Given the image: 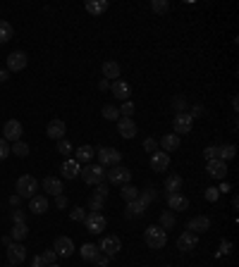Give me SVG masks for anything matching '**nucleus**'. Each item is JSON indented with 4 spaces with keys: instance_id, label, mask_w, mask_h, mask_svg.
I'll list each match as a JSON object with an SVG mask.
<instances>
[{
    "instance_id": "nucleus-35",
    "label": "nucleus",
    "mask_w": 239,
    "mask_h": 267,
    "mask_svg": "<svg viewBox=\"0 0 239 267\" xmlns=\"http://www.w3.org/2000/svg\"><path fill=\"white\" fill-rule=\"evenodd\" d=\"M10 153H15L17 158H27V155H29V146L24 141H15L10 146Z\"/></svg>"
},
{
    "instance_id": "nucleus-23",
    "label": "nucleus",
    "mask_w": 239,
    "mask_h": 267,
    "mask_svg": "<svg viewBox=\"0 0 239 267\" xmlns=\"http://www.w3.org/2000/svg\"><path fill=\"white\" fill-rule=\"evenodd\" d=\"M84 7H86L89 15H103V12L110 7V2H108V0H86Z\"/></svg>"
},
{
    "instance_id": "nucleus-7",
    "label": "nucleus",
    "mask_w": 239,
    "mask_h": 267,
    "mask_svg": "<svg viewBox=\"0 0 239 267\" xmlns=\"http://www.w3.org/2000/svg\"><path fill=\"white\" fill-rule=\"evenodd\" d=\"M96 155H98V165H103V167H108V165L115 167L122 160V153L115 148H101V150H96Z\"/></svg>"
},
{
    "instance_id": "nucleus-2",
    "label": "nucleus",
    "mask_w": 239,
    "mask_h": 267,
    "mask_svg": "<svg viewBox=\"0 0 239 267\" xmlns=\"http://www.w3.org/2000/svg\"><path fill=\"white\" fill-rule=\"evenodd\" d=\"M38 191V181L31 174H22L17 179V196L19 198H34Z\"/></svg>"
},
{
    "instance_id": "nucleus-15",
    "label": "nucleus",
    "mask_w": 239,
    "mask_h": 267,
    "mask_svg": "<svg viewBox=\"0 0 239 267\" xmlns=\"http://www.w3.org/2000/svg\"><path fill=\"white\" fill-rule=\"evenodd\" d=\"M211 229V219L206 217V215H199V217H194V219H189V224H186V232H191V234H203V232H208Z\"/></svg>"
},
{
    "instance_id": "nucleus-17",
    "label": "nucleus",
    "mask_w": 239,
    "mask_h": 267,
    "mask_svg": "<svg viewBox=\"0 0 239 267\" xmlns=\"http://www.w3.org/2000/svg\"><path fill=\"white\" fill-rule=\"evenodd\" d=\"M167 165H170V153L156 150V153L151 155V170H153V172H165Z\"/></svg>"
},
{
    "instance_id": "nucleus-41",
    "label": "nucleus",
    "mask_w": 239,
    "mask_h": 267,
    "mask_svg": "<svg viewBox=\"0 0 239 267\" xmlns=\"http://www.w3.org/2000/svg\"><path fill=\"white\" fill-rule=\"evenodd\" d=\"M203 196H206V200H208V203H215V200H218V198H220V191H218V189H215V186H208V189H206V194H203Z\"/></svg>"
},
{
    "instance_id": "nucleus-50",
    "label": "nucleus",
    "mask_w": 239,
    "mask_h": 267,
    "mask_svg": "<svg viewBox=\"0 0 239 267\" xmlns=\"http://www.w3.org/2000/svg\"><path fill=\"white\" fill-rule=\"evenodd\" d=\"M108 263H110V258H108V255H103V253H98V258L93 260V265H96V267H108Z\"/></svg>"
},
{
    "instance_id": "nucleus-33",
    "label": "nucleus",
    "mask_w": 239,
    "mask_h": 267,
    "mask_svg": "<svg viewBox=\"0 0 239 267\" xmlns=\"http://www.w3.org/2000/svg\"><path fill=\"white\" fill-rule=\"evenodd\" d=\"M120 196L125 198L127 203H132V200H136V198H139V189H136V186H132V184H125V186H122V191H120Z\"/></svg>"
},
{
    "instance_id": "nucleus-44",
    "label": "nucleus",
    "mask_w": 239,
    "mask_h": 267,
    "mask_svg": "<svg viewBox=\"0 0 239 267\" xmlns=\"http://www.w3.org/2000/svg\"><path fill=\"white\" fill-rule=\"evenodd\" d=\"M70 217H72L74 222H84V219H86V210H84V208H72Z\"/></svg>"
},
{
    "instance_id": "nucleus-62",
    "label": "nucleus",
    "mask_w": 239,
    "mask_h": 267,
    "mask_svg": "<svg viewBox=\"0 0 239 267\" xmlns=\"http://www.w3.org/2000/svg\"><path fill=\"white\" fill-rule=\"evenodd\" d=\"M46 267H60V265H46Z\"/></svg>"
},
{
    "instance_id": "nucleus-29",
    "label": "nucleus",
    "mask_w": 239,
    "mask_h": 267,
    "mask_svg": "<svg viewBox=\"0 0 239 267\" xmlns=\"http://www.w3.org/2000/svg\"><path fill=\"white\" fill-rule=\"evenodd\" d=\"M79 253H81V258H84L86 263H93V260L98 258L101 250H98V246H93V243H84V246L79 248Z\"/></svg>"
},
{
    "instance_id": "nucleus-16",
    "label": "nucleus",
    "mask_w": 239,
    "mask_h": 267,
    "mask_svg": "<svg viewBox=\"0 0 239 267\" xmlns=\"http://www.w3.org/2000/svg\"><path fill=\"white\" fill-rule=\"evenodd\" d=\"M206 172H208L213 179H220V181H225V174H227V162H222V160H208V162H206Z\"/></svg>"
},
{
    "instance_id": "nucleus-19",
    "label": "nucleus",
    "mask_w": 239,
    "mask_h": 267,
    "mask_svg": "<svg viewBox=\"0 0 239 267\" xmlns=\"http://www.w3.org/2000/svg\"><path fill=\"white\" fill-rule=\"evenodd\" d=\"M112 96L125 103V100H129V96H132V86H129L127 81L117 79V81H112Z\"/></svg>"
},
{
    "instance_id": "nucleus-36",
    "label": "nucleus",
    "mask_w": 239,
    "mask_h": 267,
    "mask_svg": "<svg viewBox=\"0 0 239 267\" xmlns=\"http://www.w3.org/2000/svg\"><path fill=\"white\" fill-rule=\"evenodd\" d=\"M151 10L156 15H165V12H170V2L167 0H151Z\"/></svg>"
},
{
    "instance_id": "nucleus-28",
    "label": "nucleus",
    "mask_w": 239,
    "mask_h": 267,
    "mask_svg": "<svg viewBox=\"0 0 239 267\" xmlns=\"http://www.w3.org/2000/svg\"><path fill=\"white\" fill-rule=\"evenodd\" d=\"M148 205H144L139 198L136 200H132V203H127V217H141V215L146 213Z\"/></svg>"
},
{
    "instance_id": "nucleus-40",
    "label": "nucleus",
    "mask_w": 239,
    "mask_h": 267,
    "mask_svg": "<svg viewBox=\"0 0 239 267\" xmlns=\"http://www.w3.org/2000/svg\"><path fill=\"white\" fill-rule=\"evenodd\" d=\"M57 153H62V155H72V153H74L72 143L65 141V139H62V141H57Z\"/></svg>"
},
{
    "instance_id": "nucleus-10",
    "label": "nucleus",
    "mask_w": 239,
    "mask_h": 267,
    "mask_svg": "<svg viewBox=\"0 0 239 267\" xmlns=\"http://www.w3.org/2000/svg\"><path fill=\"white\" fill-rule=\"evenodd\" d=\"M108 179H110V184H115V186H125V184H129V179H132V172H129L127 167H122V165H115V167H110V172H108Z\"/></svg>"
},
{
    "instance_id": "nucleus-21",
    "label": "nucleus",
    "mask_w": 239,
    "mask_h": 267,
    "mask_svg": "<svg viewBox=\"0 0 239 267\" xmlns=\"http://www.w3.org/2000/svg\"><path fill=\"white\" fill-rule=\"evenodd\" d=\"M180 143H182V139L177 136V134H165L163 139H160V150H165V153H172V150H177L180 148Z\"/></svg>"
},
{
    "instance_id": "nucleus-53",
    "label": "nucleus",
    "mask_w": 239,
    "mask_h": 267,
    "mask_svg": "<svg viewBox=\"0 0 239 267\" xmlns=\"http://www.w3.org/2000/svg\"><path fill=\"white\" fill-rule=\"evenodd\" d=\"M203 112H206V110H203V105H194V107H191V112H189V115H191V120H194V117H201Z\"/></svg>"
},
{
    "instance_id": "nucleus-22",
    "label": "nucleus",
    "mask_w": 239,
    "mask_h": 267,
    "mask_svg": "<svg viewBox=\"0 0 239 267\" xmlns=\"http://www.w3.org/2000/svg\"><path fill=\"white\" fill-rule=\"evenodd\" d=\"M167 205H170V210H186L189 198L182 196V194H167Z\"/></svg>"
},
{
    "instance_id": "nucleus-42",
    "label": "nucleus",
    "mask_w": 239,
    "mask_h": 267,
    "mask_svg": "<svg viewBox=\"0 0 239 267\" xmlns=\"http://www.w3.org/2000/svg\"><path fill=\"white\" fill-rule=\"evenodd\" d=\"M10 217H12V222H15V224H27V213H24V210H17V208H15Z\"/></svg>"
},
{
    "instance_id": "nucleus-1",
    "label": "nucleus",
    "mask_w": 239,
    "mask_h": 267,
    "mask_svg": "<svg viewBox=\"0 0 239 267\" xmlns=\"http://www.w3.org/2000/svg\"><path fill=\"white\" fill-rule=\"evenodd\" d=\"M79 177L84 179L89 186H98V184H106V179H108V172H106V167L103 165H86L81 172H79Z\"/></svg>"
},
{
    "instance_id": "nucleus-46",
    "label": "nucleus",
    "mask_w": 239,
    "mask_h": 267,
    "mask_svg": "<svg viewBox=\"0 0 239 267\" xmlns=\"http://www.w3.org/2000/svg\"><path fill=\"white\" fill-rule=\"evenodd\" d=\"M203 155H206V162H208V160H218V148H215V146H208V148L203 150Z\"/></svg>"
},
{
    "instance_id": "nucleus-52",
    "label": "nucleus",
    "mask_w": 239,
    "mask_h": 267,
    "mask_svg": "<svg viewBox=\"0 0 239 267\" xmlns=\"http://www.w3.org/2000/svg\"><path fill=\"white\" fill-rule=\"evenodd\" d=\"M172 105H175V110H177V112H186V110H184V98H182V96H177Z\"/></svg>"
},
{
    "instance_id": "nucleus-27",
    "label": "nucleus",
    "mask_w": 239,
    "mask_h": 267,
    "mask_svg": "<svg viewBox=\"0 0 239 267\" xmlns=\"http://www.w3.org/2000/svg\"><path fill=\"white\" fill-rule=\"evenodd\" d=\"M103 76L108 79V81H117V76H120V65L115 62V60H106L103 62Z\"/></svg>"
},
{
    "instance_id": "nucleus-55",
    "label": "nucleus",
    "mask_w": 239,
    "mask_h": 267,
    "mask_svg": "<svg viewBox=\"0 0 239 267\" xmlns=\"http://www.w3.org/2000/svg\"><path fill=\"white\" fill-rule=\"evenodd\" d=\"M98 89H101V91H108V89H110V81H108V79H101Z\"/></svg>"
},
{
    "instance_id": "nucleus-60",
    "label": "nucleus",
    "mask_w": 239,
    "mask_h": 267,
    "mask_svg": "<svg viewBox=\"0 0 239 267\" xmlns=\"http://www.w3.org/2000/svg\"><path fill=\"white\" fill-rule=\"evenodd\" d=\"M10 203H12V208H17L19 203H22V198H19V196H12V198H10Z\"/></svg>"
},
{
    "instance_id": "nucleus-18",
    "label": "nucleus",
    "mask_w": 239,
    "mask_h": 267,
    "mask_svg": "<svg viewBox=\"0 0 239 267\" xmlns=\"http://www.w3.org/2000/svg\"><path fill=\"white\" fill-rule=\"evenodd\" d=\"M65 131H67V126H65L62 120H53V122H48V126H46V134L53 141H62L65 139Z\"/></svg>"
},
{
    "instance_id": "nucleus-5",
    "label": "nucleus",
    "mask_w": 239,
    "mask_h": 267,
    "mask_svg": "<svg viewBox=\"0 0 239 267\" xmlns=\"http://www.w3.org/2000/svg\"><path fill=\"white\" fill-rule=\"evenodd\" d=\"M172 129H175L177 136H182V134H191V129H194V120H191V115H189V112H177L175 120H172Z\"/></svg>"
},
{
    "instance_id": "nucleus-64",
    "label": "nucleus",
    "mask_w": 239,
    "mask_h": 267,
    "mask_svg": "<svg viewBox=\"0 0 239 267\" xmlns=\"http://www.w3.org/2000/svg\"><path fill=\"white\" fill-rule=\"evenodd\" d=\"M165 267H170V265H165Z\"/></svg>"
},
{
    "instance_id": "nucleus-48",
    "label": "nucleus",
    "mask_w": 239,
    "mask_h": 267,
    "mask_svg": "<svg viewBox=\"0 0 239 267\" xmlns=\"http://www.w3.org/2000/svg\"><path fill=\"white\" fill-rule=\"evenodd\" d=\"M103 203H106L103 198H98V196H91V203H89V205H91V213H98V210L103 208Z\"/></svg>"
},
{
    "instance_id": "nucleus-12",
    "label": "nucleus",
    "mask_w": 239,
    "mask_h": 267,
    "mask_svg": "<svg viewBox=\"0 0 239 267\" xmlns=\"http://www.w3.org/2000/svg\"><path fill=\"white\" fill-rule=\"evenodd\" d=\"M7 260H10V265H22L24 260H27V248L22 246V243H10L7 246Z\"/></svg>"
},
{
    "instance_id": "nucleus-4",
    "label": "nucleus",
    "mask_w": 239,
    "mask_h": 267,
    "mask_svg": "<svg viewBox=\"0 0 239 267\" xmlns=\"http://www.w3.org/2000/svg\"><path fill=\"white\" fill-rule=\"evenodd\" d=\"M84 224H86V232L89 234H103V229L108 227V219H106L103 213H86Z\"/></svg>"
},
{
    "instance_id": "nucleus-63",
    "label": "nucleus",
    "mask_w": 239,
    "mask_h": 267,
    "mask_svg": "<svg viewBox=\"0 0 239 267\" xmlns=\"http://www.w3.org/2000/svg\"><path fill=\"white\" fill-rule=\"evenodd\" d=\"M10 267H15V265H10Z\"/></svg>"
},
{
    "instance_id": "nucleus-51",
    "label": "nucleus",
    "mask_w": 239,
    "mask_h": 267,
    "mask_svg": "<svg viewBox=\"0 0 239 267\" xmlns=\"http://www.w3.org/2000/svg\"><path fill=\"white\" fill-rule=\"evenodd\" d=\"M144 148H146L148 153H156V150H158V141H156V139H146V141H144Z\"/></svg>"
},
{
    "instance_id": "nucleus-39",
    "label": "nucleus",
    "mask_w": 239,
    "mask_h": 267,
    "mask_svg": "<svg viewBox=\"0 0 239 267\" xmlns=\"http://www.w3.org/2000/svg\"><path fill=\"white\" fill-rule=\"evenodd\" d=\"M43 265H55V260H57V255H55V250L53 248H48V250H43Z\"/></svg>"
},
{
    "instance_id": "nucleus-34",
    "label": "nucleus",
    "mask_w": 239,
    "mask_h": 267,
    "mask_svg": "<svg viewBox=\"0 0 239 267\" xmlns=\"http://www.w3.org/2000/svg\"><path fill=\"white\" fill-rule=\"evenodd\" d=\"M12 24L10 22H5V19H0V43H7L10 38H12Z\"/></svg>"
},
{
    "instance_id": "nucleus-38",
    "label": "nucleus",
    "mask_w": 239,
    "mask_h": 267,
    "mask_svg": "<svg viewBox=\"0 0 239 267\" xmlns=\"http://www.w3.org/2000/svg\"><path fill=\"white\" fill-rule=\"evenodd\" d=\"M101 115H103L108 122H112V120H120V110H117V107H112V105H106L103 110H101Z\"/></svg>"
},
{
    "instance_id": "nucleus-24",
    "label": "nucleus",
    "mask_w": 239,
    "mask_h": 267,
    "mask_svg": "<svg viewBox=\"0 0 239 267\" xmlns=\"http://www.w3.org/2000/svg\"><path fill=\"white\" fill-rule=\"evenodd\" d=\"M29 210L34 215H43L46 210H48V198L46 196H34V198H29Z\"/></svg>"
},
{
    "instance_id": "nucleus-3",
    "label": "nucleus",
    "mask_w": 239,
    "mask_h": 267,
    "mask_svg": "<svg viewBox=\"0 0 239 267\" xmlns=\"http://www.w3.org/2000/svg\"><path fill=\"white\" fill-rule=\"evenodd\" d=\"M144 241L148 243V248H163L167 243V234L160 227H148L144 232Z\"/></svg>"
},
{
    "instance_id": "nucleus-6",
    "label": "nucleus",
    "mask_w": 239,
    "mask_h": 267,
    "mask_svg": "<svg viewBox=\"0 0 239 267\" xmlns=\"http://www.w3.org/2000/svg\"><path fill=\"white\" fill-rule=\"evenodd\" d=\"M22 134H24V129H22V122H17V120H7L2 126V139L7 143L22 141Z\"/></svg>"
},
{
    "instance_id": "nucleus-37",
    "label": "nucleus",
    "mask_w": 239,
    "mask_h": 267,
    "mask_svg": "<svg viewBox=\"0 0 239 267\" xmlns=\"http://www.w3.org/2000/svg\"><path fill=\"white\" fill-rule=\"evenodd\" d=\"M158 227H160V229H172V227H175V215L170 213V210L163 213L160 215V224H158Z\"/></svg>"
},
{
    "instance_id": "nucleus-25",
    "label": "nucleus",
    "mask_w": 239,
    "mask_h": 267,
    "mask_svg": "<svg viewBox=\"0 0 239 267\" xmlns=\"http://www.w3.org/2000/svg\"><path fill=\"white\" fill-rule=\"evenodd\" d=\"M60 170H62V177L65 179H77L79 177V172H81V167H79V162L74 160H65L62 162V167H60Z\"/></svg>"
},
{
    "instance_id": "nucleus-59",
    "label": "nucleus",
    "mask_w": 239,
    "mask_h": 267,
    "mask_svg": "<svg viewBox=\"0 0 239 267\" xmlns=\"http://www.w3.org/2000/svg\"><path fill=\"white\" fill-rule=\"evenodd\" d=\"M222 253H230V248H232V243H230V241H222Z\"/></svg>"
},
{
    "instance_id": "nucleus-45",
    "label": "nucleus",
    "mask_w": 239,
    "mask_h": 267,
    "mask_svg": "<svg viewBox=\"0 0 239 267\" xmlns=\"http://www.w3.org/2000/svg\"><path fill=\"white\" fill-rule=\"evenodd\" d=\"M7 158H10V143L0 139V160H7Z\"/></svg>"
},
{
    "instance_id": "nucleus-14",
    "label": "nucleus",
    "mask_w": 239,
    "mask_h": 267,
    "mask_svg": "<svg viewBox=\"0 0 239 267\" xmlns=\"http://www.w3.org/2000/svg\"><path fill=\"white\" fill-rule=\"evenodd\" d=\"M199 246V236L191 232H184L180 234V239H177V248L182 250V253H191V250Z\"/></svg>"
},
{
    "instance_id": "nucleus-26",
    "label": "nucleus",
    "mask_w": 239,
    "mask_h": 267,
    "mask_svg": "<svg viewBox=\"0 0 239 267\" xmlns=\"http://www.w3.org/2000/svg\"><path fill=\"white\" fill-rule=\"evenodd\" d=\"M93 155H96V150H93L91 146H79V148L74 150V160L77 162H86V165H89V162L93 160Z\"/></svg>"
},
{
    "instance_id": "nucleus-9",
    "label": "nucleus",
    "mask_w": 239,
    "mask_h": 267,
    "mask_svg": "<svg viewBox=\"0 0 239 267\" xmlns=\"http://www.w3.org/2000/svg\"><path fill=\"white\" fill-rule=\"evenodd\" d=\"M53 250H55L57 258H72L74 253V241L70 236H57L55 243H53Z\"/></svg>"
},
{
    "instance_id": "nucleus-11",
    "label": "nucleus",
    "mask_w": 239,
    "mask_h": 267,
    "mask_svg": "<svg viewBox=\"0 0 239 267\" xmlns=\"http://www.w3.org/2000/svg\"><path fill=\"white\" fill-rule=\"evenodd\" d=\"M27 62H29L27 53H22V50H15V53L7 55V67H5V70H7V72H22L24 67H27Z\"/></svg>"
},
{
    "instance_id": "nucleus-54",
    "label": "nucleus",
    "mask_w": 239,
    "mask_h": 267,
    "mask_svg": "<svg viewBox=\"0 0 239 267\" xmlns=\"http://www.w3.org/2000/svg\"><path fill=\"white\" fill-rule=\"evenodd\" d=\"M55 198H57V200H55L57 208H65V205H67V198H65V196H55Z\"/></svg>"
},
{
    "instance_id": "nucleus-49",
    "label": "nucleus",
    "mask_w": 239,
    "mask_h": 267,
    "mask_svg": "<svg viewBox=\"0 0 239 267\" xmlns=\"http://www.w3.org/2000/svg\"><path fill=\"white\" fill-rule=\"evenodd\" d=\"M93 196H98V198H103V200H106V198H108V186H106V184H98V186H96V191H93Z\"/></svg>"
},
{
    "instance_id": "nucleus-8",
    "label": "nucleus",
    "mask_w": 239,
    "mask_h": 267,
    "mask_svg": "<svg viewBox=\"0 0 239 267\" xmlns=\"http://www.w3.org/2000/svg\"><path fill=\"white\" fill-rule=\"evenodd\" d=\"M120 248H122V241H120L117 236H103V239H101V246H98V250H101L103 255H108V258H115V255L120 253Z\"/></svg>"
},
{
    "instance_id": "nucleus-58",
    "label": "nucleus",
    "mask_w": 239,
    "mask_h": 267,
    "mask_svg": "<svg viewBox=\"0 0 239 267\" xmlns=\"http://www.w3.org/2000/svg\"><path fill=\"white\" fill-rule=\"evenodd\" d=\"M218 191H220V194H227V191H230V184H227V181H222V184H220V189H218Z\"/></svg>"
},
{
    "instance_id": "nucleus-30",
    "label": "nucleus",
    "mask_w": 239,
    "mask_h": 267,
    "mask_svg": "<svg viewBox=\"0 0 239 267\" xmlns=\"http://www.w3.org/2000/svg\"><path fill=\"white\" fill-rule=\"evenodd\" d=\"M180 189H182V177L180 174H170L165 179V191L167 194H180Z\"/></svg>"
},
{
    "instance_id": "nucleus-31",
    "label": "nucleus",
    "mask_w": 239,
    "mask_h": 267,
    "mask_svg": "<svg viewBox=\"0 0 239 267\" xmlns=\"http://www.w3.org/2000/svg\"><path fill=\"white\" fill-rule=\"evenodd\" d=\"M235 155H237V148H235L232 143H227V146H220V148H218V160H222V162L232 160Z\"/></svg>"
},
{
    "instance_id": "nucleus-57",
    "label": "nucleus",
    "mask_w": 239,
    "mask_h": 267,
    "mask_svg": "<svg viewBox=\"0 0 239 267\" xmlns=\"http://www.w3.org/2000/svg\"><path fill=\"white\" fill-rule=\"evenodd\" d=\"M31 267H46L43 265V258H41V255H34V265Z\"/></svg>"
},
{
    "instance_id": "nucleus-61",
    "label": "nucleus",
    "mask_w": 239,
    "mask_h": 267,
    "mask_svg": "<svg viewBox=\"0 0 239 267\" xmlns=\"http://www.w3.org/2000/svg\"><path fill=\"white\" fill-rule=\"evenodd\" d=\"M237 107H239V100H237V96H235V98H232V110L237 112Z\"/></svg>"
},
{
    "instance_id": "nucleus-56",
    "label": "nucleus",
    "mask_w": 239,
    "mask_h": 267,
    "mask_svg": "<svg viewBox=\"0 0 239 267\" xmlns=\"http://www.w3.org/2000/svg\"><path fill=\"white\" fill-rule=\"evenodd\" d=\"M7 79H10V72L2 67V70H0V84H2V81H7Z\"/></svg>"
},
{
    "instance_id": "nucleus-20",
    "label": "nucleus",
    "mask_w": 239,
    "mask_h": 267,
    "mask_svg": "<svg viewBox=\"0 0 239 267\" xmlns=\"http://www.w3.org/2000/svg\"><path fill=\"white\" fill-rule=\"evenodd\" d=\"M43 191L48 194V196H62V181L55 177H46L43 179Z\"/></svg>"
},
{
    "instance_id": "nucleus-32",
    "label": "nucleus",
    "mask_w": 239,
    "mask_h": 267,
    "mask_svg": "<svg viewBox=\"0 0 239 267\" xmlns=\"http://www.w3.org/2000/svg\"><path fill=\"white\" fill-rule=\"evenodd\" d=\"M27 236H29V227H27V224H15L12 232H10V239H15L17 243L19 241H24Z\"/></svg>"
},
{
    "instance_id": "nucleus-47",
    "label": "nucleus",
    "mask_w": 239,
    "mask_h": 267,
    "mask_svg": "<svg viewBox=\"0 0 239 267\" xmlns=\"http://www.w3.org/2000/svg\"><path fill=\"white\" fill-rule=\"evenodd\" d=\"M132 112H134V103H132V100H125V103H122V107H120V115L132 117Z\"/></svg>"
},
{
    "instance_id": "nucleus-43",
    "label": "nucleus",
    "mask_w": 239,
    "mask_h": 267,
    "mask_svg": "<svg viewBox=\"0 0 239 267\" xmlns=\"http://www.w3.org/2000/svg\"><path fill=\"white\" fill-rule=\"evenodd\" d=\"M139 200H141L144 205H148L151 200H156V194H153V189H146V191H139Z\"/></svg>"
},
{
    "instance_id": "nucleus-13",
    "label": "nucleus",
    "mask_w": 239,
    "mask_h": 267,
    "mask_svg": "<svg viewBox=\"0 0 239 267\" xmlns=\"http://www.w3.org/2000/svg\"><path fill=\"white\" fill-rule=\"evenodd\" d=\"M117 134H120L122 139H134V136H136V124H134V120H132V117H120V120H117Z\"/></svg>"
}]
</instances>
